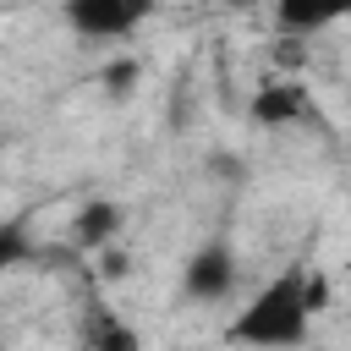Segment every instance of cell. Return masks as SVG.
Returning a JSON list of instances; mask_svg holds the SVG:
<instances>
[{
    "label": "cell",
    "mask_w": 351,
    "mask_h": 351,
    "mask_svg": "<svg viewBox=\"0 0 351 351\" xmlns=\"http://www.w3.org/2000/svg\"><path fill=\"white\" fill-rule=\"evenodd\" d=\"M324 307V280L307 263H285L280 274H269L225 324L230 346L247 351H296L313 335V318Z\"/></svg>",
    "instance_id": "6da1fadb"
},
{
    "label": "cell",
    "mask_w": 351,
    "mask_h": 351,
    "mask_svg": "<svg viewBox=\"0 0 351 351\" xmlns=\"http://www.w3.org/2000/svg\"><path fill=\"white\" fill-rule=\"evenodd\" d=\"M159 0H66L60 16L77 38H93V44H115V38H132L148 16H154Z\"/></svg>",
    "instance_id": "7a4b0ae2"
},
{
    "label": "cell",
    "mask_w": 351,
    "mask_h": 351,
    "mask_svg": "<svg viewBox=\"0 0 351 351\" xmlns=\"http://www.w3.org/2000/svg\"><path fill=\"white\" fill-rule=\"evenodd\" d=\"M236 252H230V241H203L186 263H181V291L192 296V302H230V291H236Z\"/></svg>",
    "instance_id": "3957f363"
},
{
    "label": "cell",
    "mask_w": 351,
    "mask_h": 351,
    "mask_svg": "<svg viewBox=\"0 0 351 351\" xmlns=\"http://www.w3.org/2000/svg\"><path fill=\"white\" fill-rule=\"evenodd\" d=\"M269 11H274V22H280L285 33L313 38V33L340 27V22H346V11H351V0H269Z\"/></svg>",
    "instance_id": "277c9868"
},
{
    "label": "cell",
    "mask_w": 351,
    "mask_h": 351,
    "mask_svg": "<svg viewBox=\"0 0 351 351\" xmlns=\"http://www.w3.org/2000/svg\"><path fill=\"white\" fill-rule=\"evenodd\" d=\"M121 230V208L115 203H93V208H82V219H77V236L88 241V247H99L104 236H115Z\"/></svg>",
    "instance_id": "5b68a950"
},
{
    "label": "cell",
    "mask_w": 351,
    "mask_h": 351,
    "mask_svg": "<svg viewBox=\"0 0 351 351\" xmlns=\"http://www.w3.org/2000/svg\"><path fill=\"white\" fill-rule=\"evenodd\" d=\"M11 258H16V236H0V269H5Z\"/></svg>",
    "instance_id": "8992f818"
}]
</instances>
